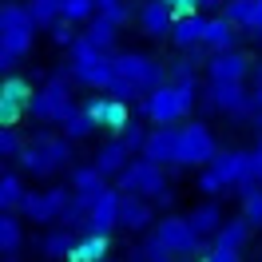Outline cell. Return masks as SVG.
<instances>
[{
  "mask_svg": "<svg viewBox=\"0 0 262 262\" xmlns=\"http://www.w3.org/2000/svg\"><path fill=\"white\" fill-rule=\"evenodd\" d=\"M258 262H262V254H258Z\"/></svg>",
  "mask_w": 262,
  "mask_h": 262,
  "instance_id": "cell-55",
  "label": "cell"
},
{
  "mask_svg": "<svg viewBox=\"0 0 262 262\" xmlns=\"http://www.w3.org/2000/svg\"><path fill=\"white\" fill-rule=\"evenodd\" d=\"M112 238H99V234H83L80 243H76V250H72V258L68 262H107L112 254Z\"/></svg>",
  "mask_w": 262,
  "mask_h": 262,
  "instance_id": "cell-33",
  "label": "cell"
},
{
  "mask_svg": "<svg viewBox=\"0 0 262 262\" xmlns=\"http://www.w3.org/2000/svg\"><path fill=\"white\" fill-rule=\"evenodd\" d=\"M72 203V187H48V191H28L24 207H20V219L24 223H60Z\"/></svg>",
  "mask_w": 262,
  "mask_h": 262,
  "instance_id": "cell-10",
  "label": "cell"
},
{
  "mask_svg": "<svg viewBox=\"0 0 262 262\" xmlns=\"http://www.w3.org/2000/svg\"><path fill=\"white\" fill-rule=\"evenodd\" d=\"M83 112L96 119L99 127H107V131H123L131 127V107L123 103V99H112V96H92L88 103H83Z\"/></svg>",
  "mask_w": 262,
  "mask_h": 262,
  "instance_id": "cell-13",
  "label": "cell"
},
{
  "mask_svg": "<svg viewBox=\"0 0 262 262\" xmlns=\"http://www.w3.org/2000/svg\"><path fill=\"white\" fill-rule=\"evenodd\" d=\"M250 179L262 187V147H254L250 151Z\"/></svg>",
  "mask_w": 262,
  "mask_h": 262,
  "instance_id": "cell-46",
  "label": "cell"
},
{
  "mask_svg": "<svg viewBox=\"0 0 262 262\" xmlns=\"http://www.w3.org/2000/svg\"><path fill=\"white\" fill-rule=\"evenodd\" d=\"M179 262H191V258H179Z\"/></svg>",
  "mask_w": 262,
  "mask_h": 262,
  "instance_id": "cell-53",
  "label": "cell"
},
{
  "mask_svg": "<svg viewBox=\"0 0 262 262\" xmlns=\"http://www.w3.org/2000/svg\"><path fill=\"white\" fill-rule=\"evenodd\" d=\"M76 243H80V238H76V230H68V227H52L48 234H40V254H44V258L48 262H56V258H72V250H76Z\"/></svg>",
  "mask_w": 262,
  "mask_h": 262,
  "instance_id": "cell-24",
  "label": "cell"
},
{
  "mask_svg": "<svg viewBox=\"0 0 262 262\" xmlns=\"http://www.w3.org/2000/svg\"><path fill=\"white\" fill-rule=\"evenodd\" d=\"M199 191H203L207 199H219L223 191H227V187H223V179L214 175L211 167H203V171H199Z\"/></svg>",
  "mask_w": 262,
  "mask_h": 262,
  "instance_id": "cell-42",
  "label": "cell"
},
{
  "mask_svg": "<svg viewBox=\"0 0 262 262\" xmlns=\"http://www.w3.org/2000/svg\"><path fill=\"white\" fill-rule=\"evenodd\" d=\"M83 40H88V44H92V48H99V52H107V56H112V48H115V36H119V28H115L112 20L107 16H96L92 20V24H88V28H83Z\"/></svg>",
  "mask_w": 262,
  "mask_h": 262,
  "instance_id": "cell-32",
  "label": "cell"
},
{
  "mask_svg": "<svg viewBox=\"0 0 262 262\" xmlns=\"http://www.w3.org/2000/svg\"><path fill=\"white\" fill-rule=\"evenodd\" d=\"M131 163H135V155L123 147V139H119V135H115V139H107V143H103V147L92 155V167H96L103 179H119V175H123Z\"/></svg>",
  "mask_w": 262,
  "mask_h": 262,
  "instance_id": "cell-18",
  "label": "cell"
},
{
  "mask_svg": "<svg viewBox=\"0 0 262 262\" xmlns=\"http://www.w3.org/2000/svg\"><path fill=\"white\" fill-rule=\"evenodd\" d=\"M250 68H254V60L246 52H223V56L207 60V76H211V83H246Z\"/></svg>",
  "mask_w": 262,
  "mask_h": 262,
  "instance_id": "cell-15",
  "label": "cell"
},
{
  "mask_svg": "<svg viewBox=\"0 0 262 262\" xmlns=\"http://www.w3.org/2000/svg\"><path fill=\"white\" fill-rule=\"evenodd\" d=\"M96 0H64V20H72V24H92L96 20Z\"/></svg>",
  "mask_w": 262,
  "mask_h": 262,
  "instance_id": "cell-35",
  "label": "cell"
},
{
  "mask_svg": "<svg viewBox=\"0 0 262 262\" xmlns=\"http://www.w3.org/2000/svg\"><path fill=\"white\" fill-rule=\"evenodd\" d=\"M203 262H243V250H227V246H211Z\"/></svg>",
  "mask_w": 262,
  "mask_h": 262,
  "instance_id": "cell-43",
  "label": "cell"
},
{
  "mask_svg": "<svg viewBox=\"0 0 262 262\" xmlns=\"http://www.w3.org/2000/svg\"><path fill=\"white\" fill-rule=\"evenodd\" d=\"M107 96H112V99H123V103H127V96H139V92H135L127 80H119V76H115V83L107 88Z\"/></svg>",
  "mask_w": 262,
  "mask_h": 262,
  "instance_id": "cell-45",
  "label": "cell"
},
{
  "mask_svg": "<svg viewBox=\"0 0 262 262\" xmlns=\"http://www.w3.org/2000/svg\"><path fill=\"white\" fill-rule=\"evenodd\" d=\"M151 223H155V203H147V199H139V195H123L119 199V227L147 230Z\"/></svg>",
  "mask_w": 262,
  "mask_h": 262,
  "instance_id": "cell-21",
  "label": "cell"
},
{
  "mask_svg": "<svg viewBox=\"0 0 262 262\" xmlns=\"http://www.w3.org/2000/svg\"><path fill=\"white\" fill-rule=\"evenodd\" d=\"M171 83H179V88H187V83H199V76H195V64H191L187 56H179V60L171 64Z\"/></svg>",
  "mask_w": 262,
  "mask_h": 262,
  "instance_id": "cell-40",
  "label": "cell"
},
{
  "mask_svg": "<svg viewBox=\"0 0 262 262\" xmlns=\"http://www.w3.org/2000/svg\"><path fill=\"white\" fill-rule=\"evenodd\" d=\"M32 83L20 80V76H4L0 83V123L4 127H16V119L28 112V103H32Z\"/></svg>",
  "mask_w": 262,
  "mask_h": 262,
  "instance_id": "cell-12",
  "label": "cell"
},
{
  "mask_svg": "<svg viewBox=\"0 0 262 262\" xmlns=\"http://www.w3.org/2000/svg\"><path fill=\"white\" fill-rule=\"evenodd\" d=\"M203 103H207L211 112L230 115V119H246V115H254V99H250V92H246V83H207Z\"/></svg>",
  "mask_w": 262,
  "mask_h": 262,
  "instance_id": "cell-11",
  "label": "cell"
},
{
  "mask_svg": "<svg viewBox=\"0 0 262 262\" xmlns=\"http://www.w3.org/2000/svg\"><path fill=\"white\" fill-rule=\"evenodd\" d=\"M139 250H143V258H147V262H179L163 243H159V238H155V234H147V238L139 243Z\"/></svg>",
  "mask_w": 262,
  "mask_h": 262,
  "instance_id": "cell-38",
  "label": "cell"
},
{
  "mask_svg": "<svg viewBox=\"0 0 262 262\" xmlns=\"http://www.w3.org/2000/svg\"><path fill=\"white\" fill-rule=\"evenodd\" d=\"M20 246H24V219L20 214H0V254L20 258Z\"/></svg>",
  "mask_w": 262,
  "mask_h": 262,
  "instance_id": "cell-26",
  "label": "cell"
},
{
  "mask_svg": "<svg viewBox=\"0 0 262 262\" xmlns=\"http://www.w3.org/2000/svg\"><path fill=\"white\" fill-rule=\"evenodd\" d=\"M175 155H179V127H151L147 147L139 159H147L155 167H167V163L175 167Z\"/></svg>",
  "mask_w": 262,
  "mask_h": 262,
  "instance_id": "cell-19",
  "label": "cell"
},
{
  "mask_svg": "<svg viewBox=\"0 0 262 262\" xmlns=\"http://www.w3.org/2000/svg\"><path fill=\"white\" fill-rule=\"evenodd\" d=\"M103 191H112V187H107V179H103V175H99L92 163H83V167H76V171H72V195H80V199H88V203H96Z\"/></svg>",
  "mask_w": 262,
  "mask_h": 262,
  "instance_id": "cell-25",
  "label": "cell"
},
{
  "mask_svg": "<svg viewBox=\"0 0 262 262\" xmlns=\"http://www.w3.org/2000/svg\"><path fill=\"white\" fill-rule=\"evenodd\" d=\"M135 24H139V32L151 36V40H171L175 12L167 8L163 0H143V4H139V16H135Z\"/></svg>",
  "mask_w": 262,
  "mask_h": 262,
  "instance_id": "cell-17",
  "label": "cell"
},
{
  "mask_svg": "<svg viewBox=\"0 0 262 262\" xmlns=\"http://www.w3.org/2000/svg\"><path fill=\"white\" fill-rule=\"evenodd\" d=\"M250 234H254V230H250V223H246L243 214H238V219H227V223H223V230H219V234L211 238V246H227V250H243V246L250 243Z\"/></svg>",
  "mask_w": 262,
  "mask_h": 262,
  "instance_id": "cell-28",
  "label": "cell"
},
{
  "mask_svg": "<svg viewBox=\"0 0 262 262\" xmlns=\"http://www.w3.org/2000/svg\"><path fill=\"white\" fill-rule=\"evenodd\" d=\"M115 191H119V195H139V199H147V203H159L163 195H171V183H167L163 167L147 163V159H135V163L115 179Z\"/></svg>",
  "mask_w": 262,
  "mask_h": 262,
  "instance_id": "cell-8",
  "label": "cell"
},
{
  "mask_svg": "<svg viewBox=\"0 0 262 262\" xmlns=\"http://www.w3.org/2000/svg\"><path fill=\"white\" fill-rule=\"evenodd\" d=\"M195 99H199V83H187V88L167 83V88H159V92L143 96V115H147L155 127H175L183 115H191Z\"/></svg>",
  "mask_w": 262,
  "mask_h": 262,
  "instance_id": "cell-3",
  "label": "cell"
},
{
  "mask_svg": "<svg viewBox=\"0 0 262 262\" xmlns=\"http://www.w3.org/2000/svg\"><path fill=\"white\" fill-rule=\"evenodd\" d=\"M107 262H115V258H107Z\"/></svg>",
  "mask_w": 262,
  "mask_h": 262,
  "instance_id": "cell-54",
  "label": "cell"
},
{
  "mask_svg": "<svg viewBox=\"0 0 262 262\" xmlns=\"http://www.w3.org/2000/svg\"><path fill=\"white\" fill-rule=\"evenodd\" d=\"M24 8H28V16L36 20V28H44V32H48L52 24L64 20V0H28Z\"/></svg>",
  "mask_w": 262,
  "mask_h": 262,
  "instance_id": "cell-34",
  "label": "cell"
},
{
  "mask_svg": "<svg viewBox=\"0 0 262 262\" xmlns=\"http://www.w3.org/2000/svg\"><path fill=\"white\" fill-rule=\"evenodd\" d=\"M187 223H191V230H195L199 238H214V234L223 230L227 219H223V207H219L214 199H207V203H199L195 211L187 214Z\"/></svg>",
  "mask_w": 262,
  "mask_h": 262,
  "instance_id": "cell-23",
  "label": "cell"
},
{
  "mask_svg": "<svg viewBox=\"0 0 262 262\" xmlns=\"http://www.w3.org/2000/svg\"><path fill=\"white\" fill-rule=\"evenodd\" d=\"M4 4H20V0H4ZM24 4H28V0H24Z\"/></svg>",
  "mask_w": 262,
  "mask_h": 262,
  "instance_id": "cell-52",
  "label": "cell"
},
{
  "mask_svg": "<svg viewBox=\"0 0 262 262\" xmlns=\"http://www.w3.org/2000/svg\"><path fill=\"white\" fill-rule=\"evenodd\" d=\"M147 135H151L147 127H139V123H131V127L123 131L119 139H123V147H127L131 155H143V147H147Z\"/></svg>",
  "mask_w": 262,
  "mask_h": 262,
  "instance_id": "cell-39",
  "label": "cell"
},
{
  "mask_svg": "<svg viewBox=\"0 0 262 262\" xmlns=\"http://www.w3.org/2000/svg\"><path fill=\"white\" fill-rule=\"evenodd\" d=\"M151 234H155V238H159L175 258H191V262H195V258H207V250H211L207 238H199L195 230H191L187 214H183V219H179V214H163V219L155 223Z\"/></svg>",
  "mask_w": 262,
  "mask_h": 262,
  "instance_id": "cell-7",
  "label": "cell"
},
{
  "mask_svg": "<svg viewBox=\"0 0 262 262\" xmlns=\"http://www.w3.org/2000/svg\"><path fill=\"white\" fill-rule=\"evenodd\" d=\"M96 131H99V123H96V119H92L88 112H83V107H76V112H72V115L64 119V123H60V135H64L68 143H80V139H92Z\"/></svg>",
  "mask_w": 262,
  "mask_h": 262,
  "instance_id": "cell-31",
  "label": "cell"
},
{
  "mask_svg": "<svg viewBox=\"0 0 262 262\" xmlns=\"http://www.w3.org/2000/svg\"><path fill=\"white\" fill-rule=\"evenodd\" d=\"M211 171L223 179V187L227 191H234V187H243L246 179H250V151H234V147H223L219 155L211 159Z\"/></svg>",
  "mask_w": 262,
  "mask_h": 262,
  "instance_id": "cell-14",
  "label": "cell"
},
{
  "mask_svg": "<svg viewBox=\"0 0 262 262\" xmlns=\"http://www.w3.org/2000/svg\"><path fill=\"white\" fill-rule=\"evenodd\" d=\"M258 28H262V0H258V24H254V32H258Z\"/></svg>",
  "mask_w": 262,
  "mask_h": 262,
  "instance_id": "cell-49",
  "label": "cell"
},
{
  "mask_svg": "<svg viewBox=\"0 0 262 262\" xmlns=\"http://www.w3.org/2000/svg\"><path fill=\"white\" fill-rule=\"evenodd\" d=\"M96 4H99V8H107V4H119V0H96Z\"/></svg>",
  "mask_w": 262,
  "mask_h": 262,
  "instance_id": "cell-50",
  "label": "cell"
},
{
  "mask_svg": "<svg viewBox=\"0 0 262 262\" xmlns=\"http://www.w3.org/2000/svg\"><path fill=\"white\" fill-rule=\"evenodd\" d=\"M250 99H254V115L262 119V72H258V80H254V92H250Z\"/></svg>",
  "mask_w": 262,
  "mask_h": 262,
  "instance_id": "cell-47",
  "label": "cell"
},
{
  "mask_svg": "<svg viewBox=\"0 0 262 262\" xmlns=\"http://www.w3.org/2000/svg\"><path fill=\"white\" fill-rule=\"evenodd\" d=\"M24 147H28V143L20 139L16 127H4V131H0V155H4V159H20V155H24Z\"/></svg>",
  "mask_w": 262,
  "mask_h": 262,
  "instance_id": "cell-36",
  "label": "cell"
},
{
  "mask_svg": "<svg viewBox=\"0 0 262 262\" xmlns=\"http://www.w3.org/2000/svg\"><path fill=\"white\" fill-rule=\"evenodd\" d=\"M68 76H72V83H80V88H92V92H103L107 96V88L115 83V56H107V52L92 48L88 40H76L72 48H68Z\"/></svg>",
  "mask_w": 262,
  "mask_h": 262,
  "instance_id": "cell-2",
  "label": "cell"
},
{
  "mask_svg": "<svg viewBox=\"0 0 262 262\" xmlns=\"http://www.w3.org/2000/svg\"><path fill=\"white\" fill-rule=\"evenodd\" d=\"M36 20L28 16L24 4H4L0 8V68L4 76L32 52V40H36Z\"/></svg>",
  "mask_w": 262,
  "mask_h": 262,
  "instance_id": "cell-1",
  "label": "cell"
},
{
  "mask_svg": "<svg viewBox=\"0 0 262 262\" xmlns=\"http://www.w3.org/2000/svg\"><path fill=\"white\" fill-rule=\"evenodd\" d=\"M24 199H28L24 179H20L16 171H4V175H0V207H4V214H20Z\"/></svg>",
  "mask_w": 262,
  "mask_h": 262,
  "instance_id": "cell-29",
  "label": "cell"
},
{
  "mask_svg": "<svg viewBox=\"0 0 262 262\" xmlns=\"http://www.w3.org/2000/svg\"><path fill=\"white\" fill-rule=\"evenodd\" d=\"M163 4L171 8V12H175V20H179V16H195L199 8H203L199 0H163Z\"/></svg>",
  "mask_w": 262,
  "mask_h": 262,
  "instance_id": "cell-44",
  "label": "cell"
},
{
  "mask_svg": "<svg viewBox=\"0 0 262 262\" xmlns=\"http://www.w3.org/2000/svg\"><path fill=\"white\" fill-rule=\"evenodd\" d=\"M219 143H214V135L207 123H187L179 127V155H175V167H211V159L219 155Z\"/></svg>",
  "mask_w": 262,
  "mask_h": 262,
  "instance_id": "cell-9",
  "label": "cell"
},
{
  "mask_svg": "<svg viewBox=\"0 0 262 262\" xmlns=\"http://www.w3.org/2000/svg\"><path fill=\"white\" fill-rule=\"evenodd\" d=\"M207 16H179L175 20V28H171V44L179 52H191V48H203V40H207Z\"/></svg>",
  "mask_w": 262,
  "mask_h": 262,
  "instance_id": "cell-20",
  "label": "cell"
},
{
  "mask_svg": "<svg viewBox=\"0 0 262 262\" xmlns=\"http://www.w3.org/2000/svg\"><path fill=\"white\" fill-rule=\"evenodd\" d=\"M238 28L230 24L227 16H211V24H207V40H203V48L211 52V56H223V52H238L234 44H238Z\"/></svg>",
  "mask_w": 262,
  "mask_h": 262,
  "instance_id": "cell-22",
  "label": "cell"
},
{
  "mask_svg": "<svg viewBox=\"0 0 262 262\" xmlns=\"http://www.w3.org/2000/svg\"><path fill=\"white\" fill-rule=\"evenodd\" d=\"M258 72H262V64H258Z\"/></svg>",
  "mask_w": 262,
  "mask_h": 262,
  "instance_id": "cell-56",
  "label": "cell"
},
{
  "mask_svg": "<svg viewBox=\"0 0 262 262\" xmlns=\"http://www.w3.org/2000/svg\"><path fill=\"white\" fill-rule=\"evenodd\" d=\"M72 163V143H68L64 135H40L36 143L24 147L20 155V167L32 175V179H52L56 171H64Z\"/></svg>",
  "mask_w": 262,
  "mask_h": 262,
  "instance_id": "cell-5",
  "label": "cell"
},
{
  "mask_svg": "<svg viewBox=\"0 0 262 262\" xmlns=\"http://www.w3.org/2000/svg\"><path fill=\"white\" fill-rule=\"evenodd\" d=\"M223 16L238 32H254V24H258V0H227L223 4Z\"/></svg>",
  "mask_w": 262,
  "mask_h": 262,
  "instance_id": "cell-30",
  "label": "cell"
},
{
  "mask_svg": "<svg viewBox=\"0 0 262 262\" xmlns=\"http://www.w3.org/2000/svg\"><path fill=\"white\" fill-rule=\"evenodd\" d=\"M115 76L127 80L139 96H151V92L171 83V68L159 64L147 52H115Z\"/></svg>",
  "mask_w": 262,
  "mask_h": 262,
  "instance_id": "cell-4",
  "label": "cell"
},
{
  "mask_svg": "<svg viewBox=\"0 0 262 262\" xmlns=\"http://www.w3.org/2000/svg\"><path fill=\"white\" fill-rule=\"evenodd\" d=\"M72 112H76V103H72V76H68V72L48 76V83H44L32 96V103H28V115L40 119V123H64Z\"/></svg>",
  "mask_w": 262,
  "mask_h": 262,
  "instance_id": "cell-6",
  "label": "cell"
},
{
  "mask_svg": "<svg viewBox=\"0 0 262 262\" xmlns=\"http://www.w3.org/2000/svg\"><path fill=\"white\" fill-rule=\"evenodd\" d=\"M99 16H107L115 28H123L127 20L139 16V8H131V0H119V4H107V8H99Z\"/></svg>",
  "mask_w": 262,
  "mask_h": 262,
  "instance_id": "cell-37",
  "label": "cell"
},
{
  "mask_svg": "<svg viewBox=\"0 0 262 262\" xmlns=\"http://www.w3.org/2000/svg\"><path fill=\"white\" fill-rule=\"evenodd\" d=\"M258 147H262V119H258Z\"/></svg>",
  "mask_w": 262,
  "mask_h": 262,
  "instance_id": "cell-51",
  "label": "cell"
},
{
  "mask_svg": "<svg viewBox=\"0 0 262 262\" xmlns=\"http://www.w3.org/2000/svg\"><path fill=\"white\" fill-rule=\"evenodd\" d=\"M234 195L243 203V219L250 223V230H262V187L254 179H246L243 187H234Z\"/></svg>",
  "mask_w": 262,
  "mask_h": 262,
  "instance_id": "cell-27",
  "label": "cell"
},
{
  "mask_svg": "<svg viewBox=\"0 0 262 262\" xmlns=\"http://www.w3.org/2000/svg\"><path fill=\"white\" fill-rule=\"evenodd\" d=\"M203 8H219V4H227V0H199Z\"/></svg>",
  "mask_w": 262,
  "mask_h": 262,
  "instance_id": "cell-48",
  "label": "cell"
},
{
  "mask_svg": "<svg viewBox=\"0 0 262 262\" xmlns=\"http://www.w3.org/2000/svg\"><path fill=\"white\" fill-rule=\"evenodd\" d=\"M48 36L56 40V44H60V48H72V44L80 40V36H76V24H72V20H60V24H52V28H48Z\"/></svg>",
  "mask_w": 262,
  "mask_h": 262,
  "instance_id": "cell-41",
  "label": "cell"
},
{
  "mask_svg": "<svg viewBox=\"0 0 262 262\" xmlns=\"http://www.w3.org/2000/svg\"><path fill=\"white\" fill-rule=\"evenodd\" d=\"M119 191H103V195L96 199V207H92V214H88V227H83V234H99V238H112V230L119 227Z\"/></svg>",
  "mask_w": 262,
  "mask_h": 262,
  "instance_id": "cell-16",
  "label": "cell"
}]
</instances>
